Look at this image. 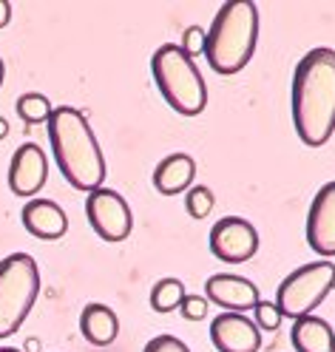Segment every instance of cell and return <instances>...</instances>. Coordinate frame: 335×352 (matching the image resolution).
<instances>
[{"label":"cell","mask_w":335,"mask_h":352,"mask_svg":"<svg viewBox=\"0 0 335 352\" xmlns=\"http://www.w3.org/2000/svg\"><path fill=\"white\" fill-rule=\"evenodd\" d=\"M49 142L60 173L74 190L91 193L105 182V160L80 108L60 105L49 117Z\"/></svg>","instance_id":"2"},{"label":"cell","mask_w":335,"mask_h":352,"mask_svg":"<svg viewBox=\"0 0 335 352\" xmlns=\"http://www.w3.org/2000/svg\"><path fill=\"white\" fill-rule=\"evenodd\" d=\"M335 287V264L332 261H310L290 273L276 290V307L287 318H304L329 296Z\"/></svg>","instance_id":"6"},{"label":"cell","mask_w":335,"mask_h":352,"mask_svg":"<svg viewBox=\"0 0 335 352\" xmlns=\"http://www.w3.org/2000/svg\"><path fill=\"white\" fill-rule=\"evenodd\" d=\"M85 216L88 225L94 228V233L102 241H125L133 230V216L128 202L122 199V193L111 188H97L85 196Z\"/></svg>","instance_id":"7"},{"label":"cell","mask_w":335,"mask_h":352,"mask_svg":"<svg viewBox=\"0 0 335 352\" xmlns=\"http://www.w3.org/2000/svg\"><path fill=\"white\" fill-rule=\"evenodd\" d=\"M307 245L318 256H335V182L321 185L307 210Z\"/></svg>","instance_id":"10"},{"label":"cell","mask_w":335,"mask_h":352,"mask_svg":"<svg viewBox=\"0 0 335 352\" xmlns=\"http://www.w3.org/2000/svg\"><path fill=\"white\" fill-rule=\"evenodd\" d=\"M142 352H191V346L176 336H156L145 344Z\"/></svg>","instance_id":"23"},{"label":"cell","mask_w":335,"mask_h":352,"mask_svg":"<svg viewBox=\"0 0 335 352\" xmlns=\"http://www.w3.org/2000/svg\"><path fill=\"white\" fill-rule=\"evenodd\" d=\"M151 74L162 100L182 117H199L208 108V85L180 43H162L151 57Z\"/></svg>","instance_id":"4"},{"label":"cell","mask_w":335,"mask_h":352,"mask_svg":"<svg viewBox=\"0 0 335 352\" xmlns=\"http://www.w3.org/2000/svg\"><path fill=\"white\" fill-rule=\"evenodd\" d=\"M185 296H188L185 284L180 278H160L151 287V310L153 313H173V310H180Z\"/></svg>","instance_id":"17"},{"label":"cell","mask_w":335,"mask_h":352,"mask_svg":"<svg viewBox=\"0 0 335 352\" xmlns=\"http://www.w3.org/2000/svg\"><path fill=\"white\" fill-rule=\"evenodd\" d=\"M205 298L216 307H221L225 313H248L261 301L259 287L244 278V276H233V273H216L208 278L205 284Z\"/></svg>","instance_id":"12"},{"label":"cell","mask_w":335,"mask_h":352,"mask_svg":"<svg viewBox=\"0 0 335 352\" xmlns=\"http://www.w3.org/2000/svg\"><path fill=\"white\" fill-rule=\"evenodd\" d=\"M253 313H256V327H259V329H267V333L279 329V327H281V318H284L273 301H259V304L253 307Z\"/></svg>","instance_id":"20"},{"label":"cell","mask_w":335,"mask_h":352,"mask_svg":"<svg viewBox=\"0 0 335 352\" xmlns=\"http://www.w3.org/2000/svg\"><path fill=\"white\" fill-rule=\"evenodd\" d=\"M290 341L296 352H335V333L332 327L318 316H304L293 321Z\"/></svg>","instance_id":"16"},{"label":"cell","mask_w":335,"mask_h":352,"mask_svg":"<svg viewBox=\"0 0 335 352\" xmlns=\"http://www.w3.org/2000/svg\"><path fill=\"white\" fill-rule=\"evenodd\" d=\"M80 333L88 344L108 346V344H114L117 336H120V318L108 304L91 301V304H85V310L80 316Z\"/></svg>","instance_id":"15"},{"label":"cell","mask_w":335,"mask_h":352,"mask_svg":"<svg viewBox=\"0 0 335 352\" xmlns=\"http://www.w3.org/2000/svg\"><path fill=\"white\" fill-rule=\"evenodd\" d=\"M6 134H9V122L0 117V140H6Z\"/></svg>","instance_id":"26"},{"label":"cell","mask_w":335,"mask_h":352,"mask_svg":"<svg viewBox=\"0 0 335 352\" xmlns=\"http://www.w3.org/2000/svg\"><path fill=\"white\" fill-rule=\"evenodd\" d=\"M193 176H196L193 157H188V153H168L153 168V188L162 196H176L193 185Z\"/></svg>","instance_id":"14"},{"label":"cell","mask_w":335,"mask_h":352,"mask_svg":"<svg viewBox=\"0 0 335 352\" xmlns=\"http://www.w3.org/2000/svg\"><path fill=\"white\" fill-rule=\"evenodd\" d=\"M20 222L34 239L43 241H57L69 230V216L52 199H29L20 213Z\"/></svg>","instance_id":"13"},{"label":"cell","mask_w":335,"mask_h":352,"mask_svg":"<svg viewBox=\"0 0 335 352\" xmlns=\"http://www.w3.org/2000/svg\"><path fill=\"white\" fill-rule=\"evenodd\" d=\"M49 179V160L43 153L40 145L34 142H23L9 165V188L14 196H23V199H32L43 190Z\"/></svg>","instance_id":"9"},{"label":"cell","mask_w":335,"mask_h":352,"mask_svg":"<svg viewBox=\"0 0 335 352\" xmlns=\"http://www.w3.org/2000/svg\"><path fill=\"white\" fill-rule=\"evenodd\" d=\"M210 341L219 352H259L261 329L244 313H219L210 321Z\"/></svg>","instance_id":"11"},{"label":"cell","mask_w":335,"mask_h":352,"mask_svg":"<svg viewBox=\"0 0 335 352\" xmlns=\"http://www.w3.org/2000/svg\"><path fill=\"white\" fill-rule=\"evenodd\" d=\"M293 125L304 145L321 148L335 134V49H310L293 72Z\"/></svg>","instance_id":"1"},{"label":"cell","mask_w":335,"mask_h":352,"mask_svg":"<svg viewBox=\"0 0 335 352\" xmlns=\"http://www.w3.org/2000/svg\"><path fill=\"white\" fill-rule=\"evenodd\" d=\"M12 20V3L9 0H0V29H6Z\"/></svg>","instance_id":"24"},{"label":"cell","mask_w":335,"mask_h":352,"mask_svg":"<svg viewBox=\"0 0 335 352\" xmlns=\"http://www.w3.org/2000/svg\"><path fill=\"white\" fill-rule=\"evenodd\" d=\"M0 352H23V349H14V346H0Z\"/></svg>","instance_id":"28"},{"label":"cell","mask_w":335,"mask_h":352,"mask_svg":"<svg viewBox=\"0 0 335 352\" xmlns=\"http://www.w3.org/2000/svg\"><path fill=\"white\" fill-rule=\"evenodd\" d=\"M40 296V267L29 253L0 258V338L14 336Z\"/></svg>","instance_id":"5"},{"label":"cell","mask_w":335,"mask_h":352,"mask_svg":"<svg viewBox=\"0 0 335 352\" xmlns=\"http://www.w3.org/2000/svg\"><path fill=\"white\" fill-rule=\"evenodd\" d=\"M17 114L20 120H23L26 125H40V122H49L52 111H54V105L49 102L46 94H40V91H29L23 97H17Z\"/></svg>","instance_id":"18"},{"label":"cell","mask_w":335,"mask_h":352,"mask_svg":"<svg viewBox=\"0 0 335 352\" xmlns=\"http://www.w3.org/2000/svg\"><path fill=\"white\" fill-rule=\"evenodd\" d=\"M259 250L256 228L241 216H225L210 228V253L225 264H244Z\"/></svg>","instance_id":"8"},{"label":"cell","mask_w":335,"mask_h":352,"mask_svg":"<svg viewBox=\"0 0 335 352\" xmlns=\"http://www.w3.org/2000/svg\"><path fill=\"white\" fill-rule=\"evenodd\" d=\"M3 77H6V63H3V57H0V85H3Z\"/></svg>","instance_id":"27"},{"label":"cell","mask_w":335,"mask_h":352,"mask_svg":"<svg viewBox=\"0 0 335 352\" xmlns=\"http://www.w3.org/2000/svg\"><path fill=\"white\" fill-rule=\"evenodd\" d=\"M259 40V9L250 0L221 3L205 32V57L216 74H239L250 63Z\"/></svg>","instance_id":"3"},{"label":"cell","mask_w":335,"mask_h":352,"mask_svg":"<svg viewBox=\"0 0 335 352\" xmlns=\"http://www.w3.org/2000/svg\"><path fill=\"white\" fill-rule=\"evenodd\" d=\"M180 49L193 60L199 54H205V29L202 26H188L182 32V43H180Z\"/></svg>","instance_id":"21"},{"label":"cell","mask_w":335,"mask_h":352,"mask_svg":"<svg viewBox=\"0 0 335 352\" xmlns=\"http://www.w3.org/2000/svg\"><path fill=\"white\" fill-rule=\"evenodd\" d=\"M213 202H216V199H213V190L205 188V185H196V188H191L188 196H185V210H188L191 219H205V216H210Z\"/></svg>","instance_id":"19"},{"label":"cell","mask_w":335,"mask_h":352,"mask_svg":"<svg viewBox=\"0 0 335 352\" xmlns=\"http://www.w3.org/2000/svg\"><path fill=\"white\" fill-rule=\"evenodd\" d=\"M37 349H40V341L37 338H29L26 346H23V352H37Z\"/></svg>","instance_id":"25"},{"label":"cell","mask_w":335,"mask_h":352,"mask_svg":"<svg viewBox=\"0 0 335 352\" xmlns=\"http://www.w3.org/2000/svg\"><path fill=\"white\" fill-rule=\"evenodd\" d=\"M180 310H182V318H188V321H202L208 316V310H210V301L205 296L188 293L182 298V304H180Z\"/></svg>","instance_id":"22"}]
</instances>
